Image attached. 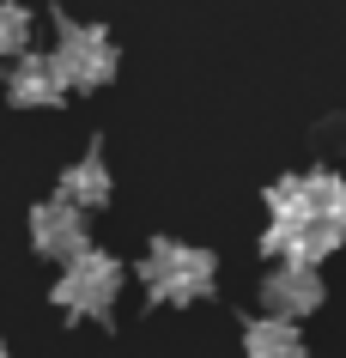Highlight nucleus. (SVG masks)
Wrapping results in <instances>:
<instances>
[{
    "label": "nucleus",
    "instance_id": "1",
    "mask_svg": "<svg viewBox=\"0 0 346 358\" xmlns=\"http://www.w3.org/2000/svg\"><path fill=\"white\" fill-rule=\"evenodd\" d=\"M212 255L194 243H176V237H158L152 249H146V267H140V280H146V292H152L158 303H201L212 292Z\"/></svg>",
    "mask_w": 346,
    "mask_h": 358
},
{
    "label": "nucleus",
    "instance_id": "2",
    "mask_svg": "<svg viewBox=\"0 0 346 358\" xmlns=\"http://www.w3.org/2000/svg\"><path fill=\"white\" fill-rule=\"evenodd\" d=\"M122 273H128V267L115 262V255H103V249H85V255H73V262L61 267L55 303L67 310V316H110L115 292H122Z\"/></svg>",
    "mask_w": 346,
    "mask_h": 358
},
{
    "label": "nucleus",
    "instance_id": "3",
    "mask_svg": "<svg viewBox=\"0 0 346 358\" xmlns=\"http://www.w3.org/2000/svg\"><path fill=\"white\" fill-rule=\"evenodd\" d=\"M67 85H110L115 73V43L97 24H61V49L49 55Z\"/></svg>",
    "mask_w": 346,
    "mask_h": 358
},
{
    "label": "nucleus",
    "instance_id": "4",
    "mask_svg": "<svg viewBox=\"0 0 346 358\" xmlns=\"http://www.w3.org/2000/svg\"><path fill=\"white\" fill-rule=\"evenodd\" d=\"M261 303H268L273 322H298L310 310H322V273L316 267H291V262H273V273L261 280Z\"/></svg>",
    "mask_w": 346,
    "mask_h": 358
},
{
    "label": "nucleus",
    "instance_id": "5",
    "mask_svg": "<svg viewBox=\"0 0 346 358\" xmlns=\"http://www.w3.org/2000/svg\"><path fill=\"white\" fill-rule=\"evenodd\" d=\"M31 243H37V255H49V262H73V255H85V213H73L67 201H43V207H31Z\"/></svg>",
    "mask_w": 346,
    "mask_h": 358
},
{
    "label": "nucleus",
    "instance_id": "6",
    "mask_svg": "<svg viewBox=\"0 0 346 358\" xmlns=\"http://www.w3.org/2000/svg\"><path fill=\"white\" fill-rule=\"evenodd\" d=\"M6 97L19 110H55L61 97H67V79H61V67L49 55H19L13 73H6Z\"/></svg>",
    "mask_w": 346,
    "mask_h": 358
},
{
    "label": "nucleus",
    "instance_id": "7",
    "mask_svg": "<svg viewBox=\"0 0 346 358\" xmlns=\"http://www.w3.org/2000/svg\"><path fill=\"white\" fill-rule=\"evenodd\" d=\"M55 201H67L73 213L103 207V201H110V164H103L97 152H85L73 170H61V194H55Z\"/></svg>",
    "mask_w": 346,
    "mask_h": 358
},
{
    "label": "nucleus",
    "instance_id": "8",
    "mask_svg": "<svg viewBox=\"0 0 346 358\" xmlns=\"http://www.w3.org/2000/svg\"><path fill=\"white\" fill-rule=\"evenodd\" d=\"M243 358H304V340H298V328L291 322H250L243 328Z\"/></svg>",
    "mask_w": 346,
    "mask_h": 358
},
{
    "label": "nucleus",
    "instance_id": "9",
    "mask_svg": "<svg viewBox=\"0 0 346 358\" xmlns=\"http://www.w3.org/2000/svg\"><path fill=\"white\" fill-rule=\"evenodd\" d=\"M24 43H31V6L0 0V55H24Z\"/></svg>",
    "mask_w": 346,
    "mask_h": 358
},
{
    "label": "nucleus",
    "instance_id": "10",
    "mask_svg": "<svg viewBox=\"0 0 346 358\" xmlns=\"http://www.w3.org/2000/svg\"><path fill=\"white\" fill-rule=\"evenodd\" d=\"M0 358H6V340H0Z\"/></svg>",
    "mask_w": 346,
    "mask_h": 358
}]
</instances>
